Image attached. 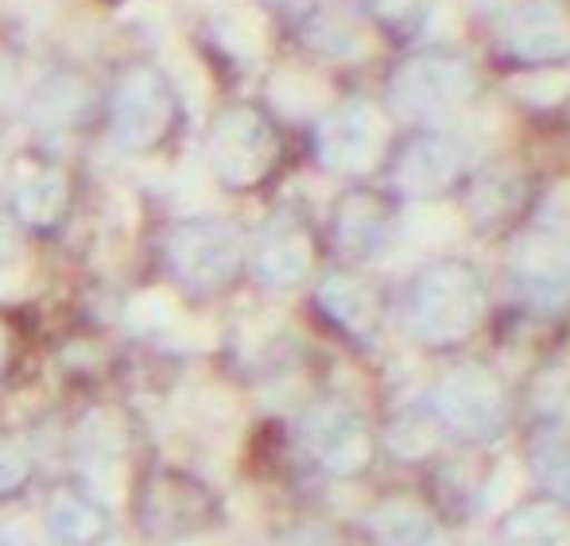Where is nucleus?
Here are the masks:
<instances>
[{
    "instance_id": "obj_13",
    "label": "nucleus",
    "mask_w": 570,
    "mask_h": 546,
    "mask_svg": "<svg viewBox=\"0 0 570 546\" xmlns=\"http://www.w3.org/2000/svg\"><path fill=\"white\" fill-rule=\"evenodd\" d=\"M132 315L144 329H171L175 322H179V310H175L171 295H156V291L140 295L136 307H132Z\"/></svg>"
},
{
    "instance_id": "obj_14",
    "label": "nucleus",
    "mask_w": 570,
    "mask_h": 546,
    "mask_svg": "<svg viewBox=\"0 0 570 546\" xmlns=\"http://www.w3.org/2000/svg\"><path fill=\"white\" fill-rule=\"evenodd\" d=\"M20 276H23L20 240H16V232L8 229V221L0 218V291L8 287V279H20Z\"/></svg>"
},
{
    "instance_id": "obj_1",
    "label": "nucleus",
    "mask_w": 570,
    "mask_h": 546,
    "mask_svg": "<svg viewBox=\"0 0 570 546\" xmlns=\"http://www.w3.org/2000/svg\"><path fill=\"white\" fill-rule=\"evenodd\" d=\"M171 268L187 279L198 291H214L237 271L240 264V240L229 225L222 221H190L183 229H175L171 245Z\"/></svg>"
},
{
    "instance_id": "obj_9",
    "label": "nucleus",
    "mask_w": 570,
    "mask_h": 546,
    "mask_svg": "<svg viewBox=\"0 0 570 546\" xmlns=\"http://www.w3.org/2000/svg\"><path fill=\"white\" fill-rule=\"evenodd\" d=\"M47 524H51V535L62 546H94L106 539V512H101L98 500L82 493H55L51 508H47Z\"/></svg>"
},
{
    "instance_id": "obj_6",
    "label": "nucleus",
    "mask_w": 570,
    "mask_h": 546,
    "mask_svg": "<svg viewBox=\"0 0 570 546\" xmlns=\"http://www.w3.org/2000/svg\"><path fill=\"white\" fill-rule=\"evenodd\" d=\"M67 179L59 167L23 159L12 171V206L20 210L23 221L31 225H55L67 210Z\"/></svg>"
},
{
    "instance_id": "obj_12",
    "label": "nucleus",
    "mask_w": 570,
    "mask_h": 546,
    "mask_svg": "<svg viewBox=\"0 0 570 546\" xmlns=\"http://www.w3.org/2000/svg\"><path fill=\"white\" fill-rule=\"evenodd\" d=\"M535 469H540V480L551 493L570 500V446H548L540 454V461H535Z\"/></svg>"
},
{
    "instance_id": "obj_16",
    "label": "nucleus",
    "mask_w": 570,
    "mask_h": 546,
    "mask_svg": "<svg viewBox=\"0 0 570 546\" xmlns=\"http://www.w3.org/2000/svg\"><path fill=\"white\" fill-rule=\"evenodd\" d=\"M0 546H43V535L36 532V524L23 516L0 519Z\"/></svg>"
},
{
    "instance_id": "obj_17",
    "label": "nucleus",
    "mask_w": 570,
    "mask_h": 546,
    "mask_svg": "<svg viewBox=\"0 0 570 546\" xmlns=\"http://www.w3.org/2000/svg\"><path fill=\"white\" fill-rule=\"evenodd\" d=\"M0 360H4V334H0Z\"/></svg>"
},
{
    "instance_id": "obj_5",
    "label": "nucleus",
    "mask_w": 570,
    "mask_h": 546,
    "mask_svg": "<svg viewBox=\"0 0 570 546\" xmlns=\"http://www.w3.org/2000/svg\"><path fill=\"white\" fill-rule=\"evenodd\" d=\"M439 415L462 438H485L501 427V396L489 380H458L439 391Z\"/></svg>"
},
{
    "instance_id": "obj_3",
    "label": "nucleus",
    "mask_w": 570,
    "mask_h": 546,
    "mask_svg": "<svg viewBox=\"0 0 570 546\" xmlns=\"http://www.w3.org/2000/svg\"><path fill=\"white\" fill-rule=\"evenodd\" d=\"M171 120V101L167 90L151 70H132L120 82L114 106V136L120 148H151L167 132Z\"/></svg>"
},
{
    "instance_id": "obj_8",
    "label": "nucleus",
    "mask_w": 570,
    "mask_h": 546,
    "mask_svg": "<svg viewBox=\"0 0 570 546\" xmlns=\"http://www.w3.org/2000/svg\"><path fill=\"white\" fill-rule=\"evenodd\" d=\"M373 535L381 546H451L446 532L415 500H392L373 512Z\"/></svg>"
},
{
    "instance_id": "obj_4",
    "label": "nucleus",
    "mask_w": 570,
    "mask_h": 546,
    "mask_svg": "<svg viewBox=\"0 0 570 546\" xmlns=\"http://www.w3.org/2000/svg\"><path fill=\"white\" fill-rule=\"evenodd\" d=\"M210 156L222 179L245 187V182L261 179L264 167L272 163V136H268V128L256 117H248V112H229V117L214 128Z\"/></svg>"
},
{
    "instance_id": "obj_7",
    "label": "nucleus",
    "mask_w": 570,
    "mask_h": 546,
    "mask_svg": "<svg viewBox=\"0 0 570 546\" xmlns=\"http://www.w3.org/2000/svg\"><path fill=\"white\" fill-rule=\"evenodd\" d=\"M82 461L94 493H101V500H117L125 480V435L106 415L82 427Z\"/></svg>"
},
{
    "instance_id": "obj_11",
    "label": "nucleus",
    "mask_w": 570,
    "mask_h": 546,
    "mask_svg": "<svg viewBox=\"0 0 570 546\" xmlns=\"http://www.w3.org/2000/svg\"><path fill=\"white\" fill-rule=\"evenodd\" d=\"M261 268L272 284H295L303 276V268H307V248H303V240L295 232L272 237L261 252Z\"/></svg>"
},
{
    "instance_id": "obj_2",
    "label": "nucleus",
    "mask_w": 570,
    "mask_h": 546,
    "mask_svg": "<svg viewBox=\"0 0 570 546\" xmlns=\"http://www.w3.org/2000/svg\"><path fill=\"white\" fill-rule=\"evenodd\" d=\"M303 441H307V454L323 465L334 477H353L368 465V435L361 427V419L353 411H345L338 404H323L307 415L303 423Z\"/></svg>"
},
{
    "instance_id": "obj_10",
    "label": "nucleus",
    "mask_w": 570,
    "mask_h": 546,
    "mask_svg": "<svg viewBox=\"0 0 570 546\" xmlns=\"http://www.w3.org/2000/svg\"><path fill=\"white\" fill-rule=\"evenodd\" d=\"M504 546H570V519L548 504L524 508L504 524Z\"/></svg>"
},
{
    "instance_id": "obj_15",
    "label": "nucleus",
    "mask_w": 570,
    "mask_h": 546,
    "mask_svg": "<svg viewBox=\"0 0 570 546\" xmlns=\"http://www.w3.org/2000/svg\"><path fill=\"white\" fill-rule=\"evenodd\" d=\"M28 477V457L16 441H0V493L20 488V480Z\"/></svg>"
}]
</instances>
